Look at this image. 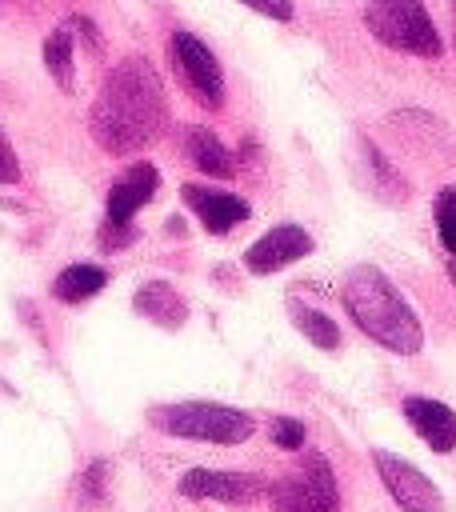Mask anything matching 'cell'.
Listing matches in <instances>:
<instances>
[{
	"instance_id": "7c38bea8",
	"label": "cell",
	"mask_w": 456,
	"mask_h": 512,
	"mask_svg": "<svg viewBox=\"0 0 456 512\" xmlns=\"http://www.w3.org/2000/svg\"><path fill=\"white\" fill-rule=\"evenodd\" d=\"M156 188H160V172H156L152 164H132V168L112 184V192H108V220H112V224H128V220L152 200Z\"/></svg>"
},
{
	"instance_id": "5bb4252c",
	"label": "cell",
	"mask_w": 456,
	"mask_h": 512,
	"mask_svg": "<svg viewBox=\"0 0 456 512\" xmlns=\"http://www.w3.org/2000/svg\"><path fill=\"white\" fill-rule=\"evenodd\" d=\"M184 144H188V156L200 172H208V176H232L236 172V156L220 144V136L212 128H188Z\"/></svg>"
},
{
	"instance_id": "4fadbf2b",
	"label": "cell",
	"mask_w": 456,
	"mask_h": 512,
	"mask_svg": "<svg viewBox=\"0 0 456 512\" xmlns=\"http://www.w3.org/2000/svg\"><path fill=\"white\" fill-rule=\"evenodd\" d=\"M132 304H136V312H140L144 320H152V324H160V328H180V324L188 320V304H184V296H180L168 280L144 284Z\"/></svg>"
},
{
	"instance_id": "9a60e30c",
	"label": "cell",
	"mask_w": 456,
	"mask_h": 512,
	"mask_svg": "<svg viewBox=\"0 0 456 512\" xmlns=\"http://www.w3.org/2000/svg\"><path fill=\"white\" fill-rule=\"evenodd\" d=\"M72 48H76V28H72V20H64V24H60L56 32H48V40H44V68H48V76H52L64 92L76 88Z\"/></svg>"
},
{
	"instance_id": "44dd1931",
	"label": "cell",
	"mask_w": 456,
	"mask_h": 512,
	"mask_svg": "<svg viewBox=\"0 0 456 512\" xmlns=\"http://www.w3.org/2000/svg\"><path fill=\"white\" fill-rule=\"evenodd\" d=\"M240 4H248L252 12H260L268 20H292V12H296L292 0H240Z\"/></svg>"
},
{
	"instance_id": "7a4b0ae2",
	"label": "cell",
	"mask_w": 456,
	"mask_h": 512,
	"mask_svg": "<svg viewBox=\"0 0 456 512\" xmlns=\"http://www.w3.org/2000/svg\"><path fill=\"white\" fill-rule=\"evenodd\" d=\"M340 296H344V308H348V316L356 320V328L364 336H372L376 344H384L388 352H400V356L420 352L424 328H420L412 304L396 292V284L380 268L356 264L344 276V292Z\"/></svg>"
},
{
	"instance_id": "7402d4cb",
	"label": "cell",
	"mask_w": 456,
	"mask_h": 512,
	"mask_svg": "<svg viewBox=\"0 0 456 512\" xmlns=\"http://www.w3.org/2000/svg\"><path fill=\"white\" fill-rule=\"evenodd\" d=\"M16 180H20V160H16V152L0 128V184H16Z\"/></svg>"
},
{
	"instance_id": "ba28073f",
	"label": "cell",
	"mask_w": 456,
	"mask_h": 512,
	"mask_svg": "<svg viewBox=\"0 0 456 512\" xmlns=\"http://www.w3.org/2000/svg\"><path fill=\"white\" fill-rule=\"evenodd\" d=\"M180 492L196 500H228V504H252L268 492V484L252 472H216V468H192L180 476Z\"/></svg>"
},
{
	"instance_id": "8fae6325",
	"label": "cell",
	"mask_w": 456,
	"mask_h": 512,
	"mask_svg": "<svg viewBox=\"0 0 456 512\" xmlns=\"http://www.w3.org/2000/svg\"><path fill=\"white\" fill-rule=\"evenodd\" d=\"M404 416H408V424L420 432V440L432 452H452L456 448V416H452L448 404L428 400V396H408L404 400Z\"/></svg>"
},
{
	"instance_id": "30bf717a",
	"label": "cell",
	"mask_w": 456,
	"mask_h": 512,
	"mask_svg": "<svg viewBox=\"0 0 456 512\" xmlns=\"http://www.w3.org/2000/svg\"><path fill=\"white\" fill-rule=\"evenodd\" d=\"M180 200L196 212V220H200L212 236L232 232L236 224H244V220H248V204H244L240 196H232V192H220V188L184 184V188H180Z\"/></svg>"
},
{
	"instance_id": "277c9868",
	"label": "cell",
	"mask_w": 456,
	"mask_h": 512,
	"mask_svg": "<svg viewBox=\"0 0 456 512\" xmlns=\"http://www.w3.org/2000/svg\"><path fill=\"white\" fill-rule=\"evenodd\" d=\"M152 424L168 436L208 440V444H244L256 432V420L244 408H228V404H212V400L164 404L152 412Z\"/></svg>"
},
{
	"instance_id": "e0dca14e",
	"label": "cell",
	"mask_w": 456,
	"mask_h": 512,
	"mask_svg": "<svg viewBox=\"0 0 456 512\" xmlns=\"http://www.w3.org/2000/svg\"><path fill=\"white\" fill-rule=\"evenodd\" d=\"M288 312H292V324H296L316 348H324V352L340 348V328H336V320H328L324 312H316V308H308V304H300V300H288Z\"/></svg>"
},
{
	"instance_id": "d6986e66",
	"label": "cell",
	"mask_w": 456,
	"mask_h": 512,
	"mask_svg": "<svg viewBox=\"0 0 456 512\" xmlns=\"http://www.w3.org/2000/svg\"><path fill=\"white\" fill-rule=\"evenodd\" d=\"M272 444L276 448H304V424L292 416H276L272 420Z\"/></svg>"
},
{
	"instance_id": "ffe728a7",
	"label": "cell",
	"mask_w": 456,
	"mask_h": 512,
	"mask_svg": "<svg viewBox=\"0 0 456 512\" xmlns=\"http://www.w3.org/2000/svg\"><path fill=\"white\" fill-rule=\"evenodd\" d=\"M104 492H108V464L96 460V464L84 468V496L88 500H104Z\"/></svg>"
},
{
	"instance_id": "2e32d148",
	"label": "cell",
	"mask_w": 456,
	"mask_h": 512,
	"mask_svg": "<svg viewBox=\"0 0 456 512\" xmlns=\"http://www.w3.org/2000/svg\"><path fill=\"white\" fill-rule=\"evenodd\" d=\"M104 284H108V272L104 268H96V264H72V268H64L52 280V296L64 300V304H80V300L96 296Z\"/></svg>"
},
{
	"instance_id": "cb8c5ba5",
	"label": "cell",
	"mask_w": 456,
	"mask_h": 512,
	"mask_svg": "<svg viewBox=\"0 0 456 512\" xmlns=\"http://www.w3.org/2000/svg\"><path fill=\"white\" fill-rule=\"evenodd\" d=\"M452 16H456V0H452Z\"/></svg>"
},
{
	"instance_id": "ac0fdd59",
	"label": "cell",
	"mask_w": 456,
	"mask_h": 512,
	"mask_svg": "<svg viewBox=\"0 0 456 512\" xmlns=\"http://www.w3.org/2000/svg\"><path fill=\"white\" fill-rule=\"evenodd\" d=\"M436 232H440V244L456 256V188H444L436 196Z\"/></svg>"
},
{
	"instance_id": "3957f363",
	"label": "cell",
	"mask_w": 456,
	"mask_h": 512,
	"mask_svg": "<svg viewBox=\"0 0 456 512\" xmlns=\"http://www.w3.org/2000/svg\"><path fill=\"white\" fill-rule=\"evenodd\" d=\"M364 24L392 52H408V56H424V60H436L444 52L424 0H368Z\"/></svg>"
},
{
	"instance_id": "6da1fadb",
	"label": "cell",
	"mask_w": 456,
	"mask_h": 512,
	"mask_svg": "<svg viewBox=\"0 0 456 512\" xmlns=\"http://www.w3.org/2000/svg\"><path fill=\"white\" fill-rule=\"evenodd\" d=\"M164 124H168V100L156 68L144 56L120 60L100 84L88 112V128L96 144L112 156H128L148 148L164 132Z\"/></svg>"
},
{
	"instance_id": "9c48e42d",
	"label": "cell",
	"mask_w": 456,
	"mask_h": 512,
	"mask_svg": "<svg viewBox=\"0 0 456 512\" xmlns=\"http://www.w3.org/2000/svg\"><path fill=\"white\" fill-rule=\"evenodd\" d=\"M308 252H312V236H308L300 224H276V228H268L256 244H248L244 264H248V272L268 276V272H280V268L296 264V260L308 256Z\"/></svg>"
},
{
	"instance_id": "52a82bcc",
	"label": "cell",
	"mask_w": 456,
	"mask_h": 512,
	"mask_svg": "<svg viewBox=\"0 0 456 512\" xmlns=\"http://www.w3.org/2000/svg\"><path fill=\"white\" fill-rule=\"evenodd\" d=\"M372 464H376L388 496L404 512H440V492H436V484L416 464H408V460H400L392 452H380V448L372 452Z\"/></svg>"
},
{
	"instance_id": "5b68a950",
	"label": "cell",
	"mask_w": 456,
	"mask_h": 512,
	"mask_svg": "<svg viewBox=\"0 0 456 512\" xmlns=\"http://www.w3.org/2000/svg\"><path fill=\"white\" fill-rule=\"evenodd\" d=\"M268 500L276 512H340L336 472L320 452H304L288 476L268 484Z\"/></svg>"
},
{
	"instance_id": "603a6c76",
	"label": "cell",
	"mask_w": 456,
	"mask_h": 512,
	"mask_svg": "<svg viewBox=\"0 0 456 512\" xmlns=\"http://www.w3.org/2000/svg\"><path fill=\"white\" fill-rule=\"evenodd\" d=\"M128 240H136V232L128 228V224H104V232H100V244L104 248H116V244H128Z\"/></svg>"
},
{
	"instance_id": "8992f818",
	"label": "cell",
	"mask_w": 456,
	"mask_h": 512,
	"mask_svg": "<svg viewBox=\"0 0 456 512\" xmlns=\"http://www.w3.org/2000/svg\"><path fill=\"white\" fill-rule=\"evenodd\" d=\"M168 56H172V68H176L180 84L192 92L196 104H204V108H220L224 104V72H220V60L212 56V48L200 36L172 32Z\"/></svg>"
}]
</instances>
